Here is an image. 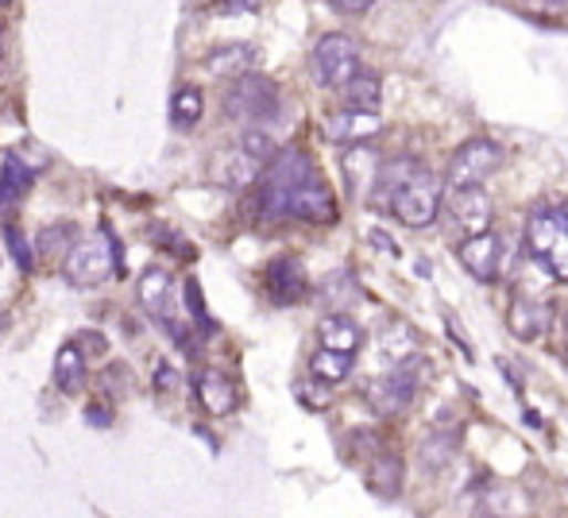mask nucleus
<instances>
[{
    "instance_id": "obj_1",
    "label": "nucleus",
    "mask_w": 568,
    "mask_h": 518,
    "mask_svg": "<svg viewBox=\"0 0 568 518\" xmlns=\"http://www.w3.org/2000/svg\"><path fill=\"white\" fill-rule=\"evenodd\" d=\"M113 271L116 274L124 271V248H121V240L109 232V225H101L97 237L78 240L66 252V279L82 290L101 287Z\"/></svg>"
},
{
    "instance_id": "obj_2",
    "label": "nucleus",
    "mask_w": 568,
    "mask_h": 518,
    "mask_svg": "<svg viewBox=\"0 0 568 518\" xmlns=\"http://www.w3.org/2000/svg\"><path fill=\"white\" fill-rule=\"evenodd\" d=\"M526 252L538 259L554 279L568 282V214L565 209H538L526 221Z\"/></svg>"
},
{
    "instance_id": "obj_3",
    "label": "nucleus",
    "mask_w": 568,
    "mask_h": 518,
    "mask_svg": "<svg viewBox=\"0 0 568 518\" xmlns=\"http://www.w3.org/2000/svg\"><path fill=\"white\" fill-rule=\"evenodd\" d=\"M417 372H425V364L410 367V360H406V364H399L391 375H375V380L364 387V398H368V406H372V414H379V418H394V414L406 411V406L414 403L417 387H422V375Z\"/></svg>"
},
{
    "instance_id": "obj_4",
    "label": "nucleus",
    "mask_w": 568,
    "mask_h": 518,
    "mask_svg": "<svg viewBox=\"0 0 568 518\" xmlns=\"http://www.w3.org/2000/svg\"><path fill=\"white\" fill-rule=\"evenodd\" d=\"M437 206H441V183L430 170L410 175L406 183L399 186V194L391 198V214L399 217L406 229H425V225H433Z\"/></svg>"
},
{
    "instance_id": "obj_5",
    "label": "nucleus",
    "mask_w": 568,
    "mask_h": 518,
    "mask_svg": "<svg viewBox=\"0 0 568 518\" xmlns=\"http://www.w3.org/2000/svg\"><path fill=\"white\" fill-rule=\"evenodd\" d=\"M310 74H313V82L326 85V90H341L349 77L360 74V46L352 43L349 35H326L313 46Z\"/></svg>"
},
{
    "instance_id": "obj_6",
    "label": "nucleus",
    "mask_w": 568,
    "mask_h": 518,
    "mask_svg": "<svg viewBox=\"0 0 568 518\" xmlns=\"http://www.w3.org/2000/svg\"><path fill=\"white\" fill-rule=\"evenodd\" d=\"M225 113L236 121H267L279 113V90L264 74H236L225 93Z\"/></svg>"
},
{
    "instance_id": "obj_7",
    "label": "nucleus",
    "mask_w": 568,
    "mask_h": 518,
    "mask_svg": "<svg viewBox=\"0 0 568 518\" xmlns=\"http://www.w3.org/2000/svg\"><path fill=\"white\" fill-rule=\"evenodd\" d=\"M503 167V147L495 139H468L448 159V186H484Z\"/></svg>"
},
{
    "instance_id": "obj_8",
    "label": "nucleus",
    "mask_w": 568,
    "mask_h": 518,
    "mask_svg": "<svg viewBox=\"0 0 568 518\" xmlns=\"http://www.w3.org/2000/svg\"><path fill=\"white\" fill-rule=\"evenodd\" d=\"M456 256H461L464 271H468L476 282H495L503 271V263H507V240L495 237L492 229L468 232V240L456 248Z\"/></svg>"
},
{
    "instance_id": "obj_9",
    "label": "nucleus",
    "mask_w": 568,
    "mask_h": 518,
    "mask_svg": "<svg viewBox=\"0 0 568 518\" xmlns=\"http://www.w3.org/2000/svg\"><path fill=\"white\" fill-rule=\"evenodd\" d=\"M264 282H267V294H271L275 305L298 302V298H306V290H310V279H306L302 259H295V256L271 259V263H267V271H264Z\"/></svg>"
},
{
    "instance_id": "obj_10",
    "label": "nucleus",
    "mask_w": 568,
    "mask_h": 518,
    "mask_svg": "<svg viewBox=\"0 0 568 518\" xmlns=\"http://www.w3.org/2000/svg\"><path fill=\"white\" fill-rule=\"evenodd\" d=\"M290 217L310 221V225H333L337 221L333 190H329L321 178H310V183L295 186V190H290Z\"/></svg>"
},
{
    "instance_id": "obj_11",
    "label": "nucleus",
    "mask_w": 568,
    "mask_h": 518,
    "mask_svg": "<svg viewBox=\"0 0 568 518\" xmlns=\"http://www.w3.org/2000/svg\"><path fill=\"white\" fill-rule=\"evenodd\" d=\"M448 209H453L456 225L468 232L492 229V198L484 186H448Z\"/></svg>"
},
{
    "instance_id": "obj_12",
    "label": "nucleus",
    "mask_w": 568,
    "mask_h": 518,
    "mask_svg": "<svg viewBox=\"0 0 568 518\" xmlns=\"http://www.w3.org/2000/svg\"><path fill=\"white\" fill-rule=\"evenodd\" d=\"M383 132V121L379 113H364V108H341L326 121V136L341 147H352V144H368Z\"/></svg>"
},
{
    "instance_id": "obj_13",
    "label": "nucleus",
    "mask_w": 568,
    "mask_h": 518,
    "mask_svg": "<svg viewBox=\"0 0 568 518\" xmlns=\"http://www.w3.org/2000/svg\"><path fill=\"white\" fill-rule=\"evenodd\" d=\"M507 329L518 336V341H538V336H546V329H549V305L538 302V298L515 294L507 305Z\"/></svg>"
},
{
    "instance_id": "obj_14",
    "label": "nucleus",
    "mask_w": 568,
    "mask_h": 518,
    "mask_svg": "<svg viewBox=\"0 0 568 518\" xmlns=\"http://www.w3.org/2000/svg\"><path fill=\"white\" fill-rule=\"evenodd\" d=\"M259 170H264V163L251 159V155L244 152V147L217 155V163H213V178H217V183L225 186V190H233V194H240V190H248V186H256Z\"/></svg>"
},
{
    "instance_id": "obj_15",
    "label": "nucleus",
    "mask_w": 568,
    "mask_h": 518,
    "mask_svg": "<svg viewBox=\"0 0 568 518\" xmlns=\"http://www.w3.org/2000/svg\"><path fill=\"white\" fill-rule=\"evenodd\" d=\"M318 178L313 170V159L306 152H282L267 163V175H264V186H275V190H295V186L310 183Z\"/></svg>"
},
{
    "instance_id": "obj_16",
    "label": "nucleus",
    "mask_w": 568,
    "mask_h": 518,
    "mask_svg": "<svg viewBox=\"0 0 568 518\" xmlns=\"http://www.w3.org/2000/svg\"><path fill=\"white\" fill-rule=\"evenodd\" d=\"M194 391H197V403L213 414V418H225V414L236 411V387L225 372H197L194 375Z\"/></svg>"
},
{
    "instance_id": "obj_17",
    "label": "nucleus",
    "mask_w": 568,
    "mask_h": 518,
    "mask_svg": "<svg viewBox=\"0 0 568 518\" xmlns=\"http://www.w3.org/2000/svg\"><path fill=\"white\" fill-rule=\"evenodd\" d=\"M85 375H90V352L82 344H62L54 352V387L62 395H78L85 387Z\"/></svg>"
},
{
    "instance_id": "obj_18",
    "label": "nucleus",
    "mask_w": 568,
    "mask_h": 518,
    "mask_svg": "<svg viewBox=\"0 0 568 518\" xmlns=\"http://www.w3.org/2000/svg\"><path fill=\"white\" fill-rule=\"evenodd\" d=\"M375 352H379V360H383L386 367L406 364V360L417 356V333L406 325V321H391V325L379 333Z\"/></svg>"
},
{
    "instance_id": "obj_19",
    "label": "nucleus",
    "mask_w": 568,
    "mask_h": 518,
    "mask_svg": "<svg viewBox=\"0 0 568 518\" xmlns=\"http://www.w3.org/2000/svg\"><path fill=\"white\" fill-rule=\"evenodd\" d=\"M318 341L326 344V349L352 352V356H357L360 344H364V333H360L357 321L344 318V313H326V318L318 321Z\"/></svg>"
},
{
    "instance_id": "obj_20",
    "label": "nucleus",
    "mask_w": 568,
    "mask_h": 518,
    "mask_svg": "<svg viewBox=\"0 0 568 518\" xmlns=\"http://www.w3.org/2000/svg\"><path fill=\"white\" fill-rule=\"evenodd\" d=\"M379 167L383 163L375 159L372 152H368L364 144H352L349 152H344V178H349L352 194H364V190H375V178H379Z\"/></svg>"
},
{
    "instance_id": "obj_21",
    "label": "nucleus",
    "mask_w": 568,
    "mask_h": 518,
    "mask_svg": "<svg viewBox=\"0 0 568 518\" xmlns=\"http://www.w3.org/2000/svg\"><path fill=\"white\" fill-rule=\"evenodd\" d=\"M341 101H344V108L379 113V105H383V82H379L375 74H368V70H360L357 77H349V82L341 85Z\"/></svg>"
},
{
    "instance_id": "obj_22",
    "label": "nucleus",
    "mask_w": 568,
    "mask_h": 518,
    "mask_svg": "<svg viewBox=\"0 0 568 518\" xmlns=\"http://www.w3.org/2000/svg\"><path fill=\"white\" fill-rule=\"evenodd\" d=\"M310 375L318 383H326V387H337V383H344L352 375V352H337L321 344L310 356Z\"/></svg>"
},
{
    "instance_id": "obj_23",
    "label": "nucleus",
    "mask_w": 568,
    "mask_h": 518,
    "mask_svg": "<svg viewBox=\"0 0 568 518\" xmlns=\"http://www.w3.org/2000/svg\"><path fill=\"white\" fill-rule=\"evenodd\" d=\"M171 274L163 271V267H147L144 279H140V302L147 305V313H152L155 321L167 318V302H171Z\"/></svg>"
},
{
    "instance_id": "obj_24",
    "label": "nucleus",
    "mask_w": 568,
    "mask_h": 518,
    "mask_svg": "<svg viewBox=\"0 0 568 518\" xmlns=\"http://www.w3.org/2000/svg\"><path fill=\"white\" fill-rule=\"evenodd\" d=\"M417 163L414 159H391V163H383V167H379V178H375V206L379 209H391V198L394 194H399V186L406 183L410 175H417Z\"/></svg>"
},
{
    "instance_id": "obj_25",
    "label": "nucleus",
    "mask_w": 568,
    "mask_h": 518,
    "mask_svg": "<svg viewBox=\"0 0 568 518\" xmlns=\"http://www.w3.org/2000/svg\"><path fill=\"white\" fill-rule=\"evenodd\" d=\"M31 178H35V170H31L20 155H4V167H0V209L20 201L23 194H28Z\"/></svg>"
},
{
    "instance_id": "obj_26",
    "label": "nucleus",
    "mask_w": 568,
    "mask_h": 518,
    "mask_svg": "<svg viewBox=\"0 0 568 518\" xmlns=\"http://www.w3.org/2000/svg\"><path fill=\"white\" fill-rule=\"evenodd\" d=\"M202 113H205V97H202L197 85H183V90H175V97H171V124H175L178 132L197 128Z\"/></svg>"
},
{
    "instance_id": "obj_27",
    "label": "nucleus",
    "mask_w": 568,
    "mask_h": 518,
    "mask_svg": "<svg viewBox=\"0 0 568 518\" xmlns=\"http://www.w3.org/2000/svg\"><path fill=\"white\" fill-rule=\"evenodd\" d=\"M402 476H406V468H402V457H399V453H386V457H379L375 465H372V488L383 499H399Z\"/></svg>"
},
{
    "instance_id": "obj_28",
    "label": "nucleus",
    "mask_w": 568,
    "mask_h": 518,
    "mask_svg": "<svg viewBox=\"0 0 568 518\" xmlns=\"http://www.w3.org/2000/svg\"><path fill=\"white\" fill-rule=\"evenodd\" d=\"M256 62V51L244 43L236 46H220V51H213L209 59H205V70L209 74H248V66Z\"/></svg>"
},
{
    "instance_id": "obj_29",
    "label": "nucleus",
    "mask_w": 568,
    "mask_h": 518,
    "mask_svg": "<svg viewBox=\"0 0 568 518\" xmlns=\"http://www.w3.org/2000/svg\"><path fill=\"white\" fill-rule=\"evenodd\" d=\"M78 225L74 221H54V225H47V229H39V237H35V252H43V256H66L70 248L78 245Z\"/></svg>"
},
{
    "instance_id": "obj_30",
    "label": "nucleus",
    "mask_w": 568,
    "mask_h": 518,
    "mask_svg": "<svg viewBox=\"0 0 568 518\" xmlns=\"http://www.w3.org/2000/svg\"><path fill=\"white\" fill-rule=\"evenodd\" d=\"M456 449H461V437L456 434H448V429L445 434H430L422 442V468L425 473H441L456 457Z\"/></svg>"
},
{
    "instance_id": "obj_31",
    "label": "nucleus",
    "mask_w": 568,
    "mask_h": 518,
    "mask_svg": "<svg viewBox=\"0 0 568 518\" xmlns=\"http://www.w3.org/2000/svg\"><path fill=\"white\" fill-rule=\"evenodd\" d=\"M240 147L251 155V159L264 163V167L275 159V155H279V144H275L271 132H264V128H248V132H244V136H240Z\"/></svg>"
},
{
    "instance_id": "obj_32",
    "label": "nucleus",
    "mask_w": 568,
    "mask_h": 518,
    "mask_svg": "<svg viewBox=\"0 0 568 518\" xmlns=\"http://www.w3.org/2000/svg\"><path fill=\"white\" fill-rule=\"evenodd\" d=\"M4 245H8V252H12V259H16V267H20L23 274L35 267V252H31V245L23 240V232L16 229V225H4Z\"/></svg>"
},
{
    "instance_id": "obj_33",
    "label": "nucleus",
    "mask_w": 568,
    "mask_h": 518,
    "mask_svg": "<svg viewBox=\"0 0 568 518\" xmlns=\"http://www.w3.org/2000/svg\"><path fill=\"white\" fill-rule=\"evenodd\" d=\"M147 237L155 240V245H163V248H171V256H183V259H194V245H189L186 237H178L175 229H167V225H155V229H147Z\"/></svg>"
},
{
    "instance_id": "obj_34",
    "label": "nucleus",
    "mask_w": 568,
    "mask_h": 518,
    "mask_svg": "<svg viewBox=\"0 0 568 518\" xmlns=\"http://www.w3.org/2000/svg\"><path fill=\"white\" fill-rule=\"evenodd\" d=\"M183 298H186L189 318H194L202 329H213L209 310H205V298H202V282H197V279H186V282H183Z\"/></svg>"
},
{
    "instance_id": "obj_35",
    "label": "nucleus",
    "mask_w": 568,
    "mask_h": 518,
    "mask_svg": "<svg viewBox=\"0 0 568 518\" xmlns=\"http://www.w3.org/2000/svg\"><path fill=\"white\" fill-rule=\"evenodd\" d=\"M101 383H105V391L113 395L116 391V398H124L132 391V380H128V364H109L105 367V375H101Z\"/></svg>"
},
{
    "instance_id": "obj_36",
    "label": "nucleus",
    "mask_w": 568,
    "mask_h": 518,
    "mask_svg": "<svg viewBox=\"0 0 568 518\" xmlns=\"http://www.w3.org/2000/svg\"><path fill=\"white\" fill-rule=\"evenodd\" d=\"M85 426H97V429H109L113 426V411L109 406H85Z\"/></svg>"
},
{
    "instance_id": "obj_37",
    "label": "nucleus",
    "mask_w": 568,
    "mask_h": 518,
    "mask_svg": "<svg viewBox=\"0 0 568 518\" xmlns=\"http://www.w3.org/2000/svg\"><path fill=\"white\" fill-rule=\"evenodd\" d=\"M82 344H85V352H90V356H105V352H109L105 333H97V329H90V333H82Z\"/></svg>"
},
{
    "instance_id": "obj_38",
    "label": "nucleus",
    "mask_w": 568,
    "mask_h": 518,
    "mask_svg": "<svg viewBox=\"0 0 568 518\" xmlns=\"http://www.w3.org/2000/svg\"><path fill=\"white\" fill-rule=\"evenodd\" d=\"M178 383L175 367L167 364V360H159V367H155V391H171Z\"/></svg>"
},
{
    "instance_id": "obj_39",
    "label": "nucleus",
    "mask_w": 568,
    "mask_h": 518,
    "mask_svg": "<svg viewBox=\"0 0 568 518\" xmlns=\"http://www.w3.org/2000/svg\"><path fill=\"white\" fill-rule=\"evenodd\" d=\"M372 4H375V0H333V8L341 15H364Z\"/></svg>"
},
{
    "instance_id": "obj_40",
    "label": "nucleus",
    "mask_w": 568,
    "mask_h": 518,
    "mask_svg": "<svg viewBox=\"0 0 568 518\" xmlns=\"http://www.w3.org/2000/svg\"><path fill=\"white\" fill-rule=\"evenodd\" d=\"M561 356H565V364H568V344H565V349H561Z\"/></svg>"
},
{
    "instance_id": "obj_41",
    "label": "nucleus",
    "mask_w": 568,
    "mask_h": 518,
    "mask_svg": "<svg viewBox=\"0 0 568 518\" xmlns=\"http://www.w3.org/2000/svg\"><path fill=\"white\" fill-rule=\"evenodd\" d=\"M4 4H8V0H0V8H4Z\"/></svg>"
}]
</instances>
